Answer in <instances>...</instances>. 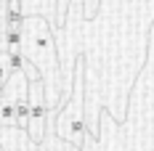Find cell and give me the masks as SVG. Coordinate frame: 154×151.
Segmentation results:
<instances>
[{"mask_svg":"<svg viewBox=\"0 0 154 151\" xmlns=\"http://www.w3.org/2000/svg\"><path fill=\"white\" fill-rule=\"evenodd\" d=\"M21 56L27 64L37 69L43 80V93H45V106L61 104V72H59V53H56V40H53V24L43 14L24 16L21 24Z\"/></svg>","mask_w":154,"mask_h":151,"instance_id":"obj_1","label":"cell"},{"mask_svg":"<svg viewBox=\"0 0 154 151\" xmlns=\"http://www.w3.org/2000/svg\"><path fill=\"white\" fill-rule=\"evenodd\" d=\"M85 56L77 53L75 64H72V98H69V114L61 117V125H69V130L64 138L69 143H75L77 151H82V133H85V104H82V64Z\"/></svg>","mask_w":154,"mask_h":151,"instance_id":"obj_2","label":"cell"},{"mask_svg":"<svg viewBox=\"0 0 154 151\" xmlns=\"http://www.w3.org/2000/svg\"><path fill=\"white\" fill-rule=\"evenodd\" d=\"M27 104H29V119H27V133L29 140L37 146L43 143V133H45V119H48V106H45V93H43V82L40 80H27Z\"/></svg>","mask_w":154,"mask_h":151,"instance_id":"obj_3","label":"cell"},{"mask_svg":"<svg viewBox=\"0 0 154 151\" xmlns=\"http://www.w3.org/2000/svg\"><path fill=\"white\" fill-rule=\"evenodd\" d=\"M21 24H24V3L21 0H5V8H3V29L21 32Z\"/></svg>","mask_w":154,"mask_h":151,"instance_id":"obj_4","label":"cell"},{"mask_svg":"<svg viewBox=\"0 0 154 151\" xmlns=\"http://www.w3.org/2000/svg\"><path fill=\"white\" fill-rule=\"evenodd\" d=\"M16 127H27V119H29V104L27 98L24 101H16Z\"/></svg>","mask_w":154,"mask_h":151,"instance_id":"obj_5","label":"cell"},{"mask_svg":"<svg viewBox=\"0 0 154 151\" xmlns=\"http://www.w3.org/2000/svg\"><path fill=\"white\" fill-rule=\"evenodd\" d=\"M8 74H11V69H8V53L0 50V82H5Z\"/></svg>","mask_w":154,"mask_h":151,"instance_id":"obj_6","label":"cell"}]
</instances>
